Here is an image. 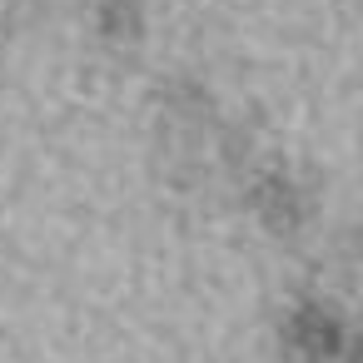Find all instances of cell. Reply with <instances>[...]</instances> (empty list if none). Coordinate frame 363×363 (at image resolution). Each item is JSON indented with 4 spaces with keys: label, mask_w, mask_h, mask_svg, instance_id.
<instances>
[{
    "label": "cell",
    "mask_w": 363,
    "mask_h": 363,
    "mask_svg": "<svg viewBox=\"0 0 363 363\" xmlns=\"http://www.w3.org/2000/svg\"><path fill=\"white\" fill-rule=\"evenodd\" d=\"M284 333H289V343H294V353L303 363H348L353 358V343H348L343 318H333L323 303L294 308V318H289Z\"/></svg>",
    "instance_id": "1"
}]
</instances>
